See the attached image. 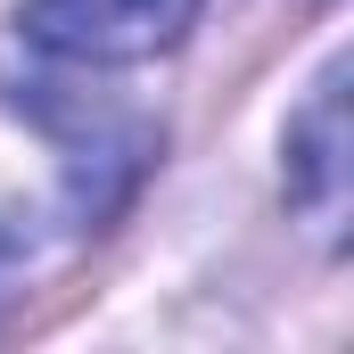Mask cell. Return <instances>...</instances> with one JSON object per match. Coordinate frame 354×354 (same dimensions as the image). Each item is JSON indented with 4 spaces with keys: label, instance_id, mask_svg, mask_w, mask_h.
I'll use <instances>...</instances> for the list:
<instances>
[{
    "label": "cell",
    "instance_id": "2",
    "mask_svg": "<svg viewBox=\"0 0 354 354\" xmlns=\"http://www.w3.org/2000/svg\"><path fill=\"white\" fill-rule=\"evenodd\" d=\"M288 198L305 206V223L322 239H338L346 223V75L330 66L313 107L288 124Z\"/></svg>",
    "mask_w": 354,
    "mask_h": 354
},
{
    "label": "cell",
    "instance_id": "3",
    "mask_svg": "<svg viewBox=\"0 0 354 354\" xmlns=\"http://www.w3.org/2000/svg\"><path fill=\"white\" fill-rule=\"evenodd\" d=\"M8 264H17V239H8V231H0V280H8Z\"/></svg>",
    "mask_w": 354,
    "mask_h": 354
},
{
    "label": "cell",
    "instance_id": "1",
    "mask_svg": "<svg viewBox=\"0 0 354 354\" xmlns=\"http://www.w3.org/2000/svg\"><path fill=\"white\" fill-rule=\"evenodd\" d=\"M206 0H25V33L75 66H132L174 50Z\"/></svg>",
    "mask_w": 354,
    "mask_h": 354
}]
</instances>
